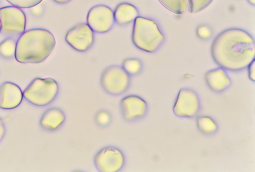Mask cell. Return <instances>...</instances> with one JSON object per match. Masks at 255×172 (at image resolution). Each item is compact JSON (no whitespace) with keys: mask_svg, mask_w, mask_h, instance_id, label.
I'll return each instance as SVG.
<instances>
[{"mask_svg":"<svg viewBox=\"0 0 255 172\" xmlns=\"http://www.w3.org/2000/svg\"><path fill=\"white\" fill-rule=\"evenodd\" d=\"M211 54L221 68L230 71H241L255 60V41L243 30L227 29L215 39L212 45Z\"/></svg>","mask_w":255,"mask_h":172,"instance_id":"cell-1","label":"cell"},{"mask_svg":"<svg viewBox=\"0 0 255 172\" xmlns=\"http://www.w3.org/2000/svg\"><path fill=\"white\" fill-rule=\"evenodd\" d=\"M5 127L4 124L1 118H0V142H1L5 134Z\"/></svg>","mask_w":255,"mask_h":172,"instance_id":"cell-24","label":"cell"},{"mask_svg":"<svg viewBox=\"0 0 255 172\" xmlns=\"http://www.w3.org/2000/svg\"><path fill=\"white\" fill-rule=\"evenodd\" d=\"M121 109L124 118L127 121H132L145 115L147 111V104L139 96H128L122 100Z\"/></svg>","mask_w":255,"mask_h":172,"instance_id":"cell-12","label":"cell"},{"mask_svg":"<svg viewBox=\"0 0 255 172\" xmlns=\"http://www.w3.org/2000/svg\"><path fill=\"white\" fill-rule=\"evenodd\" d=\"M53 35L44 29H33L21 34L16 42L15 58L20 63L44 61L54 50Z\"/></svg>","mask_w":255,"mask_h":172,"instance_id":"cell-2","label":"cell"},{"mask_svg":"<svg viewBox=\"0 0 255 172\" xmlns=\"http://www.w3.org/2000/svg\"><path fill=\"white\" fill-rule=\"evenodd\" d=\"M13 6L19 8H29L41 3L42 0H6Z\"/></svg>","mask_w":255,"mask_h":172,"instance_id":"cell-20","label":"cell"},{"mask_svg":"<svg viewBox=\"0 0 255 172\" xmlns=\"http://www.w3.org/2000/svg\"><path fill=\"white\" fill-rule=\"evenodd\" d=\"M115 21L114 11L106 5H99L93 7L87 15V24L95 32L99 34L110 31Z\"/></svg>","mask_w":255,"mask_h":172,"instance_id":"cell-8","label":"cell"},{"mask_svg":"<svg viewBox=\"0 0 255 172\" xmlns=\"http://www.w3.org/2000/svg\"><path fill=\"white\" fill-rule=\"evenodd\" d=\"M23 98L22 90L16 84L6 82L0 86V109L14 110L22 103Z\"/></svg>","mask_w":255,"mask_h":172,"instance_id":"cell-13","label":"cell"},{"mask_svg":"<svg viewBox=\"0 0 255 172\" xmlns=\"http://www.w3.org/2000/svg\"><path fill=\"white\" fill-rule=\"evenodd\" d=\"M114 13L115 20L120 26H125L131 23L139 15L137 8L128 3H122L119 4Z\"/></svg>","mask_w":255,"mask_h":172,"instance_id":"cell-15","label":"cell"},{"mask_svg":"<svg viewBox=\"0 0 255 172\" xmlns=\"http://www.w3.org/2000/svg\"><path fill=\"white\" fill-rule=\"evenodd\" d=\"M16 42L12 39H7L0 44V55L5 58L15 56Z\"/></svg>","mask_w":255,"mask_h":172,"instance_id":"cell-18","label":"cell"},{"mask_svg":"<svg viewBox=\"0 0 255 172\" xmlns=\"http://www.w3.org/2000/svg\"><path fill=\"white\" fill-rule=\"evenodd\" d=\"M58 91V84L55 80L36 78L24 91L23 96L31 104L44 107L55 99Z\"/></svg>","mask_w":255,"mask_h":172,"instance_id":"cell-4","label":"cell"},{"mask_svg":"<svg viewBox=\"0 0 255 172\" xmlns=\"http://www.w3.org/2000/svg\"><path fill=\"white\" fill-rule=\"evenodd\" d=\"M110 120L109 114L105 111L100 112L96 116V120L100 125H106L109 123Z\"/></svg>","mask_w":255,"mask_h":172,"instance_id":"cell-22","label":"cell"},{"mask_svg":"<svg viewBox=\"0 0 255 172\" xmlns=\"http://www.w3.org/2000/svg\"><path fill=\"white\" fill-rule=\"evenodd\" d=\"M65 40L74 50L85 52L89 50L94 44V31L88 24H80L67 32Z\"/></svg>","mask_w":255,"mask_h":172,"instance_id":"cell-9","label":"cell"},{"mask_svg":"<svg viewBox=\"0 0 255 172\" xmlns=\"http://www.w3.org/2000/svg\"><path fill=\"white\" fill-rule=\"evenodd\" d=\"M1 21H0V32H1Z\"/></svg>","mask_w":255,"mask_h":172,"instance_id":"cell-28","label":"cell"},{"mask_svg":"<svg viewBox=\"0 0 255 172\" xmlns=\"http://www.w3.org/2000/svg\"><path fill=\"white\" fill-rule=\"evenodd\" d=\"M94 162L97 169L101 172H117L123 168L125 158L119 148L108 146L96 155Z\"/></svg>","mask_w":255,"mask_h":172,"instance_id":"cell-7","label":"cell"},{"mask_svg":"<svg viewBox=\"0 0 255 172\" xmlns=\"http://www.w3.org/2000/svg\"><path fill=\"white\" fill-rule=\"evenodd\" d=\"M53 1L56 3L62 4L69 2L71 0H53Z\"/></svg>","mask_w":255,"mask_h":172,"instance_id":"cell-26","label":"cell"},{"mask_svg":"<svg viewBox=\"0 0 255 172\" xmlns=\"http://www.w3.org/2000/svg\"><path fill=\"white\" fill-rule=\"evenodd\" d=\"M214 0H159L167 9L181 14L187 8L192 13H197L206 9Z\"/></svg>","mask_w":255,"mask_h":172,"instance_id":"cell-11","label":"cell"},{"mask_svg":"<svg viewBox=\"0 0 255 172\" xmlns=\"http://www.w3.org/2000/svg\"><path fill=\"white\" fill-rule=\"evenodd\" d=\"M123 68L129 75H135L141 70V62L138 59H127L123 62Z\"/></svg>","mask_w":255,"mask_h":172,"instance_id":"cell-19","label":"cell"},{"mask_svg":"<svg viewBox=\"0 0 255 172\" xmlns=\"http://www.w3.org/2000/svg\"><path fill=\"white\" fill-rule=\"evenodd\" d=\"M248 69L249 79L253 82L255 81V61L254 60L250 64Z\"/></svg>","mask_w":255,"mask_h":172,"instance_id":"cell-23","label":"cell"},{"mask_svg":"<svg viewBox=\"0 0 255 172\" xmlns=\"http://www.w3.org/2000/svg\"><path fill=\"white\" fill-rule=\"evenodd\" d=\"M197 34L200 38L206 39L210 37L211 31L207 26H200L197 28Z\"/></svg>","mask_w":255,"mask_h":172,"instance_id":"cell-21","label":"cell"},{"mask_svg":"<svg viewBox=\"0 0 255 172\" xmlns=\"http://www.w3.org/2000/svg\"><path fill=\"white\" fill-rule=\"evenodd\" d=\"M66 116L58 109H51L42 115L40 124L42 128L50 131L57 130L65 122Z\"/></svg>","mask_w":255,"mask_h":172,"instance_id":"cell-16","label":"cell"},{"mask_svg":"<svg viewBox=\"0 0 255 172\" xmlns=\"http://www.w3.org/2000/svg\"><path fill=\"white\" fill-rule=\"evenodd\" d=\"M205 79L210 89L216 92L225 90L231 84L230 79L222 68L208 72Z\"/></svg>","mask_w":255,"mask_h":172,"instance_id":"cell-14","label":"cell"},{"mask_svg":"<svg viewBox=\"0 0 255 172\" xmlns=\"http://www.w3.org/2000/svg\"><path fill=\"white\" fill-rule=\"evenodd\" d=\"M200 100L197 94L192 90L182 89L178 93L173 111L179 117H193L199 112Z\"/></svg>","mask_w":255,"mask_h":172,"instance_id":"cell-10","label":"cell"},{"mask_svg":"<svg viewBox=\"0 0 255 172\" xmlns=\"http://www.w3.org/2000/svg\"><path fill=\"white\" fill-rule=\"evenodd\" d=\"M101 81L105 92L113 95H120L128 89L130 77L123 68L114 66L105 69Z\"/></svg>","mask_w":255,"mask_h":172,"instance_id":"cell-6","label":"cell"},{"mask_svg":"<svg viewBox=\"0 0 255 172\" xmlns=\"http://www.w3.org/2000/svg\"><path fill=\"white\" fill-rule=\"evenodd\" d=\"M36 5L31 8V11L32 13L35 15H39L41 14L42 11V8L41 5Z\"/></svg>","mask_w":255,"mask_h":172,"instance_id":"cell-25","label":"cell"},{"mask_svg":"<svg viewBox=\"0 0 255 172\" xmlns=\"http://www.w3.org/2000/svg\"><path fill=\"white\" fill-rule=\"evenodd\" d=\"M247 1L250 4L253 5H255V0H247Z\"/></svg>","mask_w":255,"mask_h":172,"instance_id":"cell-27","label":"cell"},{"mask_svg":"<svg viewBox=\"0 0 255 172\" xmlns=\"http://www.w3.org/2000/svg\"><path fill=\"white\" fill-rule=\"evenodd\" d=\"M0 21L1 32L4 35H18L25 31L26 15L19 8L12 6L0 8Z\"/></svg>","mask_w":255,"mask_h":172,"instance_id":"cell-5","label":"cell"},{"mask_svg":"<svg viewBox=\"0 0 255 172\" xmlns=\"http://www.w3.org/2000/svg\"><path fill=\"white\" fill-rule=\"evenodd\" d=\"M197 121L199 131L204 134H212L217 130V123L209 116L199 117Z\"/></svg>","mask_w":255,"mask_h":172,"instance_id":"cell-17","label":"cell"},{"mask_svg":"<svg viewBox=\"0 0 255 172\" xmlns=\"http://www.w3.org/2000/svg\"><path fill=\"white\" fill-rule=\"evenodd\" d=\"M132 41L138 49L152 53L161 46L164 36L155 20L138 16L134 21Z\"/></svg>","mask_w":255,"mask_h":172,"instance_id":"cell-3","label":"cell"}]
</instances>
